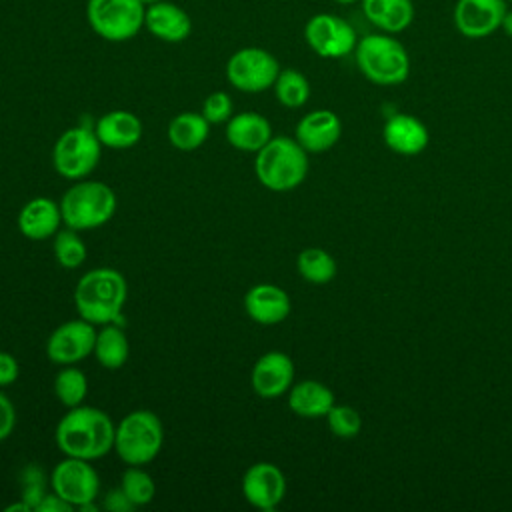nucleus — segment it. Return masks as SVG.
Returning <instances> with one entry per match:
<instances>
[{"instance_id": "7", "label": "nucleus", "mask_w": 512, "mask_h": 512, "mask_svg": "<svg viewBox=\"0 0 512 512\" xmlns=\"http://www.w3.org/2000/svg\"><path fill=\"white\" fill-rule=\"evenodd\" d=\"M102 148L94 126L68 128L58 136L52 148V166L70 182L88 178L100 162Z\"/></svg>"}, {"instance_id": "23", "label": "nucleus", "mask_w": 512, "mask_h": 512, "mask_svg": "<svg viewBox=\"0 0 512 512\" xmlns=\"http://www.w3.org/2000/svg\"><path fill=\"white\" fill-rule=\"evenodd\" d=\"M366 20L386 34L404 32L414 22L412 0H360Z\"/></svg>"}, {"instance_id": "10", "label": "nucleus", "mask_w": 512, "mask_h": 512, "mask_svg": "<svg viewBox=\"0 0 512 512\" xmlns=\"http://www.w3.org/2000/svg\"><path fill=\"white\" fill-rule=\"evenodd\" d=\"M50 490L78 510L98 498L100 476L90 460L64 456L50 472Z\"/></svg>"}, {"instance_id": "8", "label": "nucleus", "mask_w": 512, "mask_h": 512, "mask_svg": "<svg viewBox=\"0 0 512 512\" xmlns=\"http://www.w3.org/2000/svg\"><path fill=\"white\" fill-rule=\"evenodd\" d=\"M146 6L140 0H88L86 20L96 36L126 42L144 28Z\"/></svg>"}, {"instance_id": "39", "label": "nucleus", "mask_w": 512, "mask_h": 512, "mask_svg": "<svg viewBox=\"0 0 512 512\" xmlns=\"http://www.w3.org/2000/svg\"><path fill=\"white\" fill-rule=\"evenodd\" d=\"M502 30H504V34L508 36V38H512V10H506V14H504V18H502V26H500Z\"/></svg>"}, {"instance_id": "33", "label": "nucleus", "mask_w": 512, "mask_h": 512, "mask_svg": "<svg viewBox=\"0 0 512 512\" xmlns=\"http://www.w3.org/2000/svg\"><path fill=\"white\" fill-rule=\"evenodd\" d=\"M326 422L334 436L346 438V440L356 438L362 428V418H360L358 410H354L352 406H346V404H334L326 414Z\"/></svg>"}, {"instance_id": "15", "label": "nucleus", "mask_w": 512, "mask_h": 512, "mask_svg": "<svg viewBox=\"0 0 512 512\" xmlns=\"http://www.w3.org/2000/svg\"><path fill=\"white\" fill-rule=\"evenodd\" d=\"M250 384L252 390L264 400H272L286 394L294 384L292 358L280 350H270L262 354L252 366Z\"/></svg>"}, {"instance_id": "4", "label": "nucleus", "mask_w": 512, "mask_h": 512, "mask_svg": "<svg viewBox=\"0 0 512 512\" xmlns=\"http://www.w3.org/2000/svg\"><path fill=\"white\" fill-rule=\"evenodd\" d=\"M58 204L64 226L84 232L104 226L114 216L118 200L108 184L82 178L66 188Z\"/></svg>"}, {"instance_id": "20", "label": "nucleus", "mask_w": 512, "mask_h": 512, "mask_svg": "<svg viewBox=\"0 0 512 512\" xmlns=\"http://www.w3.org/2000/svg\"><path fill=\"white\" fill-rule=\"evenodd\" d=\"M94 132L104 148L128 150L142 138V122L134 112L110 110L94 124Z\"/></svg>"}, {"instance_id": "5", "label": "nucleus", "mask_w": 512, "mask_h": 512, "mask_svg": "<svg viewBox=\"0 0 512 512\" xmlns=\"http://www.w3.org/2000/svg\"><path fill=\"white\" fill-rule=\"evenodd\" d=\"M354 58L362 76L378 86L402 84L410 74V56L404 44L386 32L360 38Z\"/></svg>"}, {"instance_id": "35", "label": "nucleus", "mask_w": 512, "mask_h": 512, "mask_svg": "<svg viewBox=\"0 0 512 512\" xmlns=\"http://www.w3.org/2000/svg\"><path fill=\"white\" fill-rule=\"evenodd\" d=\"M16 426V408L0 388V442L6 440Z\"/></svg>"}, {"instance_id": "3", "label": "nucleus", "mask_w": 512, "mask_h": 512, "mask_svg": "<svg viewBox=\"0 0 512 512\" xmlns=\"http://www.w3.org/2000/svg\"><path fill=\"white\" fill-rule=\"evenodd\" d=\"M258 182L272 192H288L300 186L308 174V152L296 138L272 136L254 158Z\"/></svg>"}, {"instance_id": "17", "label": "nucleus", "mask_w": 512, "mask_h": 512, "mask_svg": "<svg viewBox=\"0 0 512 512\" xmlns=\"http://www.w3.org/2000/svg\"><path fill=\"white\" fill-rule=\"evenodd\" d=\"M340 134H342L340 118L326 108L304 114L296 124L298 144L312 154L330 150L340 140Z\"/></svg>"}, {"instance_id": "1", "label": "nucleus", "mask_w": 512, "mask_h": 512, "mask_svg": "<svg viewBox=\"0 0 512 512\" xmlns=\"http://www.w3.org/2000/svg\"><path fill=\"white\" fill-rule=\"evenodd\" d=\"M116 424L96 406H74L58 420L54 440L64 456L98 460L114 450Z\"/></svg>"}, {"instance_id": "16", "label": "nucleus", "mask_w": 512, "mask_h": 512, "mask_svg": "<svg viewBox=\"0 0 512 512\" xmlns=\"http://www.w3.org/2000/svg\"><path fill=\"white\" fill-rule=\"evenodd\" d=\"M246 314L262 326H274L288 318L292 310L290 296L276 284H254L244 296Z\"/></svg>"}, {"instance_id": "19", "label": "nucleus", "mask_w": 512, "mask_h": 512, "mask_svg": "<svg viewBox=\"0 0 512 512\" xmlns=\"http://www.w3.org/2000/svg\"><path fill=\"white\" fill-rule=\"evenodd\" d=\"M60 204L48 196H38L28 200L16 218V226L20 234L28 240H46L54 238V234L62 226Z\"/></svg>"}, {"instance_id": "11", "label": "nucleus", "mask_w": 512, "mask_h": 512, "mask_svg": "<svg viewBox=\"0 0 512 512\" xmlns=\"http://www.w3.org/2000/svg\"><path fill=\"white\" fill-rule=\"evenodd\" d=\"M304 40L320 58L348 56L358 44L352 24L330 12H320L308 18L304 24Z\"/></svg>"}, {"instance_id": "32", "label": "nucleus", "mask_w": 512, "mask_h": 512, "mask_svg": "<svg viewBox=\"0 0 512 512\" xmlns=\"http://www.w3.org/2000/svg\"><path fill=\"white\" fill-rule=\"evenodd\" d=\"M20 500H24L32 512H36L42 498L48 494L50 488V476L44 474V470L38 464H28L20 472Z\"/></svg>"}, {"instance_id": "34", "label": "nucleus", "mask_w": 512, "mask_h": 512, "mask_svg": "<svg viewBox=\"0 0 512 512\" xmlns=\"http://www.w3.org/2000/svg\"><path fill=\"white\" fill-rule=\"evenodd\" d=\"M234 114V102L232 96L224 90L210 92L202 102V116L210 124H226Z\"/></svg>"}, {"instance_id": "42", "label": "nucleus", "mask_w": 512, "mask_h": 512, "mask_svg": "<svg viewBox=\"0 0 512 512\" xmlns=\"http://www.w3.org/2000/svg\"><path fill=\"white\" fill-rule=\"evenodd\" d=\"M144 6H150V4H156V2H160V0H140Z\"/></svg>"}, {"instance_id": "41", "label": "nucleus", "mask_w": 512, "mask_h": 512, "mask_svg": "<svg viewBox=\"0 0 512 512\" xmlns=\"http://www.w3.org/2000/svg\"><path fill=\"white\" fill-rule=\"evenodd\" d=\"M336 4H354V2H360V0H332Z\"/></svg>"}, {"instance_id": "29", "label": "nucleus", "mask_w": 512, "mask_h": 512, "mask_svg": "<svg viewBox=\"0 0 512 512\" xmlns=\"http://www.w3.org/2000/svg\"><path fill=\"white\" fill-rule=\"evenodd\" d=\"M274 96L284 108H300L310 98V82L308 78L296 68L280 70L274 82Z\"/></svg>"}, {"instance_id": "9", "label": "nucleus", "mask_w": 512, "mask_h": 512, "mask_svg": "<svg viewBox=\"0 0 512 512\" xmlns=\"http://www.w3.org/2000/svg\"><path fill=\"white\" fill-rule=\"evenodd\" d=\"M280 64L276 56L260 46H244L232 52L226 60V80L232 88L248 94H258L274 86Z\"/></svg>"}, {"instance_id": "25", "label": "nucleus", "mask_w": 512, "mask_h": 512, "mask_svg": "<svg viewBox=\"0 0 512 512\" xmlns=\"http://www.w3.org/2000/svg\"><path fill=\"white\" fill-rule=\"evenodd\" d=\"M210 134V122L202 112H180L168 122V142L180 152L198 150Z\"/></svg>"}, {"instance_id": "28", "label": "nucleus", "mask_w": 512, "mask_h": 512, "mask_svg": "<svg viewBox=\"0 0 512 512\" xmlns=\"http://www.w3.org/2000/svg\"><path fill=\"white\" fill-rule=\"evenodd\" d=\"M54 394L62 406L74 408L84 404L88 396V378L74 364L62 366L54 376Z\"/></svg>"}, {"instance_id": "27", "label": "nucleus", "mask_w": 512, "mask_h": 512, "mask_svg": "<svg viewBox=\"0 0 512 512\" xmlns=\"http://www.w3.org/2000/svg\"><path fill=\"white\" fill-rule=\"evenodd\" d=\"M296 268L310 284H326L336 276V260L322 248H304L296 258Z\"/></svg>"}, {"instance_id": "22", "label": "nucleus", "mask_w": 512, "mask_h": 512, "mask_svg": "<svg viewBox=\"0 0 512 512\" xmlns=\"http://www.w3.org/2000/svg\"><path fill=\"white\" fill-rule=\"evenodd\" d=\"M384 144L402 156H416L428 146V130L426 126L410 114H394L382 130Z\"/></svg>"}, {"instance_id": "31", "label": "nucleus", "mask_w": 512, "mask_h": 512, "mask_svg": "<svg viewBox=\"0 0 512 512\" xmlns=\"http://www.w3.org/2000/svg\"><path fill=\"white\" fill-rule=\"evenodd\" d=\"M120 488L136 508L150 504L156 494L154 478L144 470V466H126L120 478Z\"/></svg>"}, {"instance_id": "40", "label": "nucleus", "mask_w": 512, "mask_h": 512, "mask_svg": "<svg viewBox=\"0 0 512 512\" xmlns=\"http://www.w3.org/2000/svg\"><path fill=\"white\" fill-rule=\"evenodd\" d=\"M6 512H32V508H30L24 500H20V502L8 504V506H6Z\"/></svg>"}, {"instance_id": "12", "label": "nucleus", "mask_w": 512, "mask_h": 512, "mask_svg": "<svg viewBox=\"0 0 512 512\" xmlns=\"http://www.w3.org/2000/svg\"><path fill=\"white\" fill-rule=\"evenodd\" d=\"M96 326L84 318L66 320L56 326L46 340V356L52 364H78L94 352Z\"/></svg>"}, {"instance_id": "43", "label": "nucleus", "mask_w": 512, "mask_h": 512, "mask_svg": "<svg viewBox=\"0 0 512 512\" xmlns=\"http://www.w3.org/2000/svg\"><path fill=\"white\" fill-rule=\"evenodd\" d=\"M506 2H512V0H506Z\"/></svg>"}, {"instance_id": "21", "label": "nucleus", "mask_w": 512, "mask_h": 512, "mask_svg": "<svg viewBox=\"0 0 512 512\" xmlns=\"http://www.w3.org/2000/svg\"><path fill=\"white\" fill-rule=\"evenodd\" d=\"M224 136L232 148L256 154L272 138V126L268 118L258 112H238L226 122Z\"/></svg>"}, {"instance_id": "6", "label": "nucleus", "mask_w": 512, "mask_h": 512, "mask_svg": "<svg viewBox=\"0 0 512 512\" xmlns=\"http://www.w3.org/2000/svg\"><path fill=\"white\" fill-rule=\"evenodd\" d=\"M164 426L152 410H132L114 432V452L126 466H146L162 450Z\"/></svg>"}, {"instance_id": "14", "label": "nucleus", "mask_w": 512, "mask_h": 512, "mask_svg": "<svg viewBox=\"0 0 512 512\" xmlns=\"http://www.w3.org/2000/svg\"><path fill=\"white\" fill-rule=\"evenodd\" d=\"M506 10V0H456L452 18L464 38L480 40L502 26Z\"/></svg>"}, {"instance_id": "18", "label": "nucleus", "mask_w": 512, "mask_h": 512, "mask_svg": "<svg viewBox=\"0 0 512 512\" xmlns=\"http://www.w3.org/2000/svg\"><path fill=\"white\" fill-rule=\"evenodd\" d=\"M144 28L158 40L168 44L184 42L192 32V20L184 8L174 2L160 0L146 6Z\"/></svg>"}, {"instance_id": "26", "label": "nucleus", "mask_w": 512, "mask_h": 512, "mask_svg": "<svg viewBox=\"0 0 512 512\" xmlns=\"http://www.w3.org/2000/svg\"><path fill=\"white\" fill-rule=\"evenodd\" d=\"M92 354L96 362L106 370L122 368L130 356V342L124 330L116 322L100 326V330H96V342H94Z\"/></svg>"}, {"instance_id": "37", "label": "nucleus", "mask_w": 512, "mask_h": 512, "mask_svg": "<svg viewBox=\"0 0 512 512\" xmlns=\"http://www.w3.org/2000/svg\"><path fill=\"white\" fill-rule=\"evenodd\" d=\"M104 508L110 510V512H130L136 506L130 502V498L124 494V490L118 486V488H112V490L106 492Z\"/></svg>"}, {"instance_id": "30", "label": "nucleus", "mask_w": 512, "mask_h": 512, "mask_svg": "<svg viewBox=\"0 0 512 512\" xmlns=\"http://www.w3.org/2000/svg\"><path fill=\"white\" fill-rule=\"evenodd\" d=\"M52 250H54L56 262L66 270L80 268L88 256V248H86L82 236L78 234V230H72L68 226L54 234Z\"/></svg>"}, {"instance_id": "2", "label": "nucleus", "mask_w": 512, "mask_h": 512, "mask_svg": "<svg viewBox=\"0 0 512 512\" xmlns=\"http://www.w3.org/2000/svg\"><path fill=\"white\" fill-rule=\"evenodd\" d=\"M128 298L126 278L108 266L84 272L74 288V306L80 318L94 326L118 322Z\"/></svg>"}, {"instance_id": "38", "label": "nucleus", "mask_w": 512, "mask_h": 512, "mask_svg": "<svg viewBox=\"0 0 512 512\" xmlns=\"http://www.w3.org/2000/svg\"><path fill=\"white\" fill-rule=\"evenodd\" d=\"M72 510H76V508L52 490L42 498V502L36 508V512H72Z\"/></svg>"}, {"instance_id": "13", "label": "nucleus", "mask_w": 512, "mask_h": 512, "mask_svg": "<svg viewBox=\"0 0 512 512\" xmlns=\"http://www.w3.org/2000/svg\"><path fill=\"white\" fill-rule=\"evenodd\" d=\"M240 490L244 500L258 510H274L286 496V476L272 462H254L246 468Z\"/></svg>"}, {"instance_id": "24", "label": "nucleus", "mask_w": 512, "mask_h": 512, "mask_svg": "<svg viewBox=\"0 0 512 512\" xmlns=\"http://www.w3.org/2000/svg\"><path fill=\"white\" fill-rule=\"evenodd\" d=\"M334 404L332 390L318 380H302L288 390V408L300 418H322Z\"/></svg>"}, {"instance_id": "36", "label": "nucleus", "mask_w": 512, "mask_h": 512, "mask_svg": "<svg viewBox=\"0 0 512 512\" xmlns=\"http://www.w3.org/2000/svg\"><path fill=\"white\" fill-rule=\"evenodd\" d=\"M20 376V366L18 360L10 354L0 350V388L12 386Z\"/></svg>"}]
</instances>
